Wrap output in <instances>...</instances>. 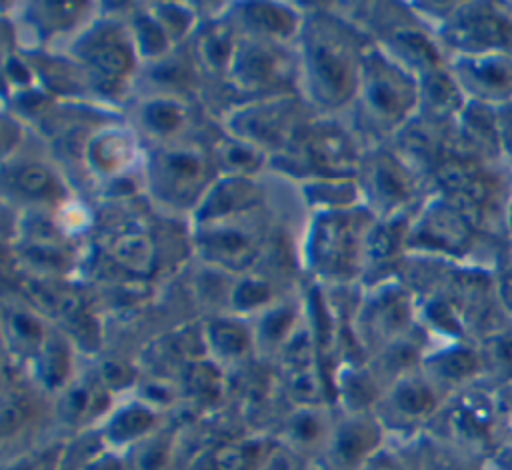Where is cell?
I'll list each match as a JSON object with an SVG mask.
<instances>
[{"instance_id": "cell-3", "label": "cell", "mask_w": 512, "mask_h": 470, "mask_svg": "<svg viewBox=\"0 0 512 470\" xmlns=\"http://www.w3.org/2000/svg\"><path fill=\"white\" fill-rule=\"evenodd\" d=\"M374 220L364 206L312 212L302 236L306 270L326 284H348L360 278L364 240Z\"/></svg>"}, {"instance_id": "cell-27", "label": "cell", "mask_w": 512, "mask_h": 470, "mask_svg": "<svg viewBox=\"0 0 512 470\" xmlns=\"http://www.w3.org/2000/svg\"><path fill=\"white\" fill-rule=\"evenodd\" d=\"M34 378L40 386L52 392H60L70 384L72 374V354L64 334L50 330L46 344L32 362Z\"/></svg>"}, {"instance_id": "cell-24", "label": "cell", "mask_w": 512, "mask_h": 470, "mask_svg": "<svg viewBox=\"0 0 512 470\" xmlns=\"http://www.w3.org/2000/svg\"><path fill=\"white\" fill-rule=\"evenodd\" d=\"M58 394V414L64 422L74 426H80L100 416L108 408L110 400V392L102 386L96 374L78 382H70Z\"/></svg>"}, {"instance_id": "cell-37", "label": "cell", "mask_w": 512, "mask_h": 470, "mask_svg": "<svg viewBox=\"0 0 512 470\" xmlns=\"http://www.w3.org/2000/svg\"><path fill=\"white\" fill-rule=\"evenodd\" d=\"M170 458V434L152 432L132 444L130 470H166Z\"/></svg>"}, {"instance_id": "cell-44", "label": "cell", "mask_w": 512, "mask_h": 470, "mask_svg": "<svg viewBox=\"0 0 512 470\" xmlns=\"http://www.w3.org/2000/svg\"><path fill=\"white\" fill-rule=\"evenodd\" d=\"M260 470H300V460L292 448H274L260 456Z\"/></svg>"}, {"instance_id": "cell-16", "label": "cell", "mask_w": 512, "mask_h": 470, "mask_svg": "<svg viewBox=\"0 0 512 470\" xmlns=\"http://www.w3.org/2000/svg\"><path fill=\"white\" fill-rule=\"evenodd\" d=\"M262 198L264 192L254 178L218 176L198 208L192 212L190 222L192 226H198L252 214L260 208Z\"/></svg>"}, {"instance_id": "cell-43", "label": "cell", "mask_w": 512, "mask_h": 470, "mask_svg": "<svg viewBox=\"0 0 512 470\" xmlns=\"http://www.w3.org/2000/svg\"><path fill=\"white\" fill-rule=\"evenodd\" d=\"M94 374L110 394L128 388L134 382V370L122 360H104Z\"/></svg>"}, {"instance_id": "cell-14", "label": "cell", "mask_w": 512, "mask_h": 470, "mask_svg": "<svg viewBox=\"0 0 512 470\" xmlns=\"http://www.w3.org/2000/svg\"><path fill=\"white\" fill-rule=\"evenodd\" d=\"M134 126L154 146L188 138L192 128V108L186 96L146 92L134 104Z\"/></svg>"}, {"instance_id": "cell-20", "label": "cell", "mask_w": 512, "mask_h": 470, "mask_svg": "<svg viewBox=\"0 0 512 470\" xmlns=\"http://www.w3.org/2000/svg\"><path fill=\"white\" fill-rule=\"evenodd\" d=\"M380 430L376 420L368 418L362 412L350 414L342 420L328 438V454L334 466L354 468L360 464L378 444Z\"/></svg>"}, {"instance_id": "cell-1", "label": "cell", "mask_w": 512, "mask_h": 470, "mask_svg": "<svg viewBox=\"0 0 512 470\" xmlns=\"http://www.w3.org/2000/svg\"><path fill=\"white\" fill-rule=\"evenodd\" d=\"M370 36L352 20L312 8L296 40L298 92L320 114L348 108L354 100Z\"/></svg>"}, {"instance_id": "cell-34", "label": "cell", "mask_w": 512, "mask_h": 470, "mask_svg": "<svg viewBox=\"0 0 512 470\" xmlns=\"http://www.w3.org/2000/svg\"><path fill=\"white\" fill-rule=\"evenodd\" d=\"M284 436L292 450L314 446L324 438L328 442L330 430L320 406H298L284 424Z\"/></svg>"}, {"instance_id": "cell-9", "label": "cell", "mask_w": 512, "mask_h": 470, "mask_svg": "<svg viewBox=\"0 0 512 470\" xmlns=\"http://www.w3.org/2000/svg\"><path fill=\"white\" fill-rule=\"evenodd\" d=\"M356 182L362 206L374 218L402 216L414 196V174L408 162L380 144L364 148Z\"/></svg>"}, {"instance_id": "cell-2", "label": "cell", "mask_w": 512, "mask_h": 470, "mask_svg": "<svg viewBox=\"0 0 512 470\" xmlns=\"http://www.w3.org/2000/svg\"><path fill=\"white\" fill-rule=\"evenodd\" d=\"M350 108L356 138L366 148L378 146L382 138L400 132L418 108V78L372 42Z\"/></svg>"}, {"instance_id": "cell-4", "label": "cell", "mask_w": 512, "mask_h": 470, "mask_svg": "<svg viewBox=\"0 0 512 470\" xmlns=\"http://www.w3.org/2000/svg\"><path fill=\"white\" fill-rule=\"evenodd\" d=\"M216 178L218 172L208 146L190 136L152 146L142 164V184L148 194L160 206L188 216L198 208Z\"/></svg>"}, {"instance_id": "cell-36", "label": "cell", "mask_w": 512, "mask_h": 470, "mask_svg": "<svg viewBox=\"0 0 512 470\" xmlns=\"http://www.w3.org/2000/svg\"><path fill=\"white\" fill-rule=\"evenodd\" d=\"M34 414V402L30 394L20 388L16 382L14 386H4L2 394V434L10 438L12 434L20 432Z\"/></svg>"}, {"instance_id": "cell-33", "label": "cell", "mask_w": 512, "mask_h": 470, "mask_svg": "<svg viewBox=\"0 0 512 470\" xmlns=\"http://www.w3.org/2000/svg\"><path fill=\"white\" fill-rule=\"evenodd\" d=\"M150 16L158 22V26L164 30L168 40L174 44H182L186 38H192L198 28V14L188 4H176V2H154L144 4Z\"/></svg>"}, {"instance_id": "cell-32", "label": "cell", "mask_w": 512, "mask_h": 470, "mask_svg": "<svg viewBox=\"0 0 512 470\" xmlns=\"http://www.w3.org/2000/svg\"><path fill=\"white\" fill-rule=\"evenodd\" d=\"M276 300L278 298L270 280L254 270L234 276V282L228 290L230 308L238 314H258Z\"/></svg>"}, {"instance_id": "cell-45", "label": "cell", "mask_w": 512, "mask_h": 470, "mask_svg": "<svg viewBox=\"0 0 512 470\" xmlns=\"http://www.w3.org/2000/svg\"><path fill=\"white\" fill-rule=\"evenodd\" d=\"M80 470H124V466L112 454H102L98 458L88 460Z\"/></svg>"}, {"instance_id": "cell-31", "label": "cell", "mask_w": 512, "mask_h": 470, "mask_svg": "<svg viewBox=\"0 0 512 470\" xmlns=\"http://www.w3.org/2000/svg\"><path fill=\"white\" fill-rule=\"evenodd\" d=\"M150 78V90L148 92H164V94H180L186 96V92L194 84V76L198 74V68L194 60H186L182 56H176L170 52L168 56L144 64Z\"/></svg>"}, {"instance_id": "cell-8", "label": "cell", "mask_w": 512, "mask_h": 470, "mask_svg": "<svg viewBox=\"0 0 512 470\" xmlns=\"http://www.w3.org/2000/svg\"><path fill=\"white\" fill-rule=\"evenodd\" d=\"M252 214L192 226L196 256L220 274L240 276L252 272L264 250V234L252 226Z\"/></svg>"}, {"instance_id": "cell-26", "label": "cell", "mask_w": 512, "mask_h": 470, "mask_svg": "<svg viewBox=\"0 0 512 470\" xmlns=\"http://www.w3.org/2000/svg\"><path fill=\"white\" fill-rule=\"evenodd\" d=\"M302 196L312 212L348 210L362 206L356 178H308L300 182Z\"/></svg>"}, {"instance_id": "cell-10", "label": "cell", "mask_w": 512, "mask_h": 470, "mask_svg": "<svg viewBox=\"0 0 512 470\" xmlns=\"http://www.w3.org/2000/svg\"><path fill=\"white\" fill-rule=\"evenodd\" d=\"M20 296L32 304L46 320L60 322L72 336L84 342L96 340V320L82 294L58 278L26 276L20 282ZM98 342V340H96Z\"/></svg>"}, {"instance_id": "cell-23", "label": "cell", "mask_w": 512, "mask_h": 470, "mask_svg": "<svg viewBox=\"0 0 512 470\" xmlns=\"http://www.w3.org/2000/svg\"><path fill=\"white\" fill-rule=\"evenodd\" d=\"M26 26L34 30L38 38H54L62 34H74V30H82L92 16L88 14L90 4H70V2H38L30 4Z\"/></svg>"}, {"instance_id": "cell-7", "label": "cell", "mask_w": 512, "mask_h": 470, "mask_svg": "<svg viewBox=\"0 0 512 470\" xmlns=\"http://www.w3.org/2000/svg\"><path fill=\"white\" fill-rule=\"evenodd\" d=\"M224 84L244 100L300 94L298 58L290 46L240 36Z\"/></svg>"}, {"instance_id": "cell-15", "label": "cell", "mask_w": 512, "mask_h": 470, "mask_svg": "<svg viewBox=\"0 0 512 470\" xmlns=\"http://www.w3.org/2000/svg\"><path fill=\"white\" fill-rule=\"evenodd\" d=\"M4 188L32 208H60L68 202L64 178L42 160H4Z\"/></svg>"}, {"instance_id": "cell-13", "label": "cell", "mask_w": 512, "mask_h": 470, "mask_svg": "<svg viewBox=\"0 0 512 470\" xmlns=\"http://www.w3.org/2000/svg\"><path fill=\"white\" fill-rule=\"evenodd\" d=\"M306 10L276 2H240L228 6V18L240 36L296 46Z\"/></svg>"}, {"instance_id": "cell-11", "label": "cell", "mask_w": 512, "mask_h": 470, "mask_svg": "<svg viewBox=\"0 0 512 470\" xmlns=\"http://www.w3.org/2000/svg\"><path fill=\"white\" fill-rule=\"evenodd\" d=\"M78 156L94 178L116 184L128 180L138 160V140L134 130L126 126L102 124L86 136Z\"/></svg>"}, {"instance_id": "cell-35", "label": "cell", "mask_w": 512, "mask_h": 470, "mask_svg": "<svg viewBox=\"0 0 512 470\" xmlns=\"http://www.w3.org/2000/svg\"><path fill=\"white\" fill-rule=\"evenodd\" d=\"M418 104L430 114H446L456 104V86L438 68L418 78Z\"/></svg>"}, {"instance_id": "cell-6", "label": "cell", "mask_w": 512, "mask_h": 470, "mask_svg": "<svg viewBox=\"0 0 512 470\" xmlns=\"http://www.w3.org/2000/svg\"><path fill=\"white\" fill-rule=\"evenodd\" d=\"M310 106L300 94H280L236 102L222 118L224 130L258 146L270 158L284 152L314 118L304 114Z\"/></svg>"}, {"instance_id": "cell-21", "label": "cell", "mask_w": 512, "mask_h": 470, "mask_svg": "<svg viewBox=\"0 0 512 470\" xmlns=\"http://www.w3.org/2000/svg\"><path fill=\"white\" fill-rule=\"evenodd\" d=\"M106 256L128 276L144 278L150 276L156 268L158 248L152 234L142 228L128 226L108 238Z\"/></svg>"}, {"instance_id": "cell-19", "label": "cell", "mask_w": 512, "mask_h": 470, "mask_svg": "<svg viewBox=\"0 0 512 470\" xmlns=\"http://www.w3.org/2000/svg\"><path fill=\"white\" fill-rule=\"evenodd\" d=\"M4 342L8 350L22 362H34L50 336L48 320L22 296L4 302L2 314Z\"/></svg>"}, {"instance_id": "cell-5", "label": "cell", "mask_w": 512, "mask_h": 470, "mask_svg": "<svg viewBox=\"0 0 512 470\" xmlns=\"http://www.w3.org/2000/svg\"><path fill=\"white\" fill-rule=\"evenodd\" d=\"M70 60L84 72L94 92L118 94L134 78L140 58L126 20L92 18L72 38Z\"/></svg>"}, {"instance_id": "cell-29", "label": "cell", "mask_w": 512, "mask_h": 470, "mask_svg": "<svg viewBox=\"0 0 512 470\" xmlns=\"http://www.w3.org/2000/svg\"><path fill=\"white\" fill-rule=\"evenodd\" d=\"M302 316L300 308L286 300H276L262 312H258V322L252 330L254 344L266 350H282L288 338L298 328Z\"/></svg>"}, {"instance_id": "cell-22", "label": "cell", "mask_w": 512, "mask_h": 470, "mask_svg": "<svg viewBox=\"0 0 512 470\" xmlns=\"http://www.w3.org/2000/svg\"><path fill=\"white\" fill-rule=\"evenodd\" d=\"M206 146L218 176L256 178V174L270 162V156L264 150L226 132L224 128Z\"/></svg>"}, {"instance_id": "cell-39", "label": "cell", "mask_w": 512, "mask_h": 470, "mask_svg": "<svg viewBox=\"0 0 512 470\" xmlns=\"http://www.w3.org/2000/svg\"><path fill=\"white\" fill-rule=\"evenodd\" d=\"M340 394L346 400V406L352 410V414L362 412L368 404L376 400V384L372 376L364 370L352 368L346 374L340 376Z\"/></svg>"}, {"instance_id": "cell-17", "label": "cell", "mask_w": 512, "mask_h": 470, "mask_svg": "<svg viewBox=\"0 0 512 470\" xmlns=\"http://www.w3.org/2000/svg\"><path fill=\"white\" fill-rule=\"evenodd\" d=\"M240 34L228 16H214L198 24L192 36V60L198 72L226 80Z\"/></svg>"}, {"instance_id": "cell-28", "label": "cell", "mask_w": 512, "mask_h": 470, "mask_svg": "<svg viewBox=\"0 0 512 470\" xmlns=\"http://www.w3.org/2000/svg\"><path fill=\"white\" fill-rule=\"evenodd\" d=\"M156 414L142 400H134L110 414L104 426V440L110 446L136 444L154 432Z\"/></svg>"}, {"instance_id": "cell-18", "label": "cell", "mask_w": 512, "mask_h": 470, "mask_svg": "<svg viewBox=\"0 0 512 470\" xmlns=\"http://www.w3.org/2000/svg\"><path fill=\"white\" fill-rule=\"evenodd\" d=\"M408 222L404 216L394 218H376L364 240L362 254V276L360 280L366 286L388 280L390 268L398 262L402 250L406 248Z\"/></svg>"}, {"instance_id": "cell-25", "label": "cell", "mask_w": 512, "mask_h": 470, "mask_svg": "<svg viewBox=\"0 0 512 470\" xmlns=\"http://www.w3.org/2000/svg\"><path fill=\"white\" fill-rule=\"evenodd\" d=\"M202 332L206 352L220 362H238L248 356L250 348L254 346L252 330L244 322L230 316L210 318Z\"/></svg>"}, {"instance_id": "cell-30", "label": "cell", "mask_w": 512, "mask_h": 470, "mask_svg": "<svg viewBox=\"0 0 512 470\" xmlns=\"http://www.w3.org/2000/svg\"><path fill=\"white\" fill-rule=\"evenodd\" d=\"M126 24H128L132 42L136 46V52H138V58L142 64L156 62V60L168 56L170 52H174V44L168 40V36L158 26V22L150 16V12L146 10L144 4L136 6L132 10Z\"/></svg>"}, {"instance_id": "cell-12", "label": "cell", "mask_w": 512, "mask_h": 470, "mask_svg": "<svg viewBox=\"0 0 512 470\" xmlns=\"http://www.w3.org/2000/svg\"><path fill=\"white\" fill-rule=\"evenodd\" d=\"M410 302L402 284L390 278L366 286V298L356 310L358 338L370 344L394 338L408 322Z\"/></svg>"}, {"instance_id": "cell-41", "label": "cell", "mask_w": 512, "mask_h": 470, "mask_svg": "<svg viewBox=\"0 0 512 470\" xmlns=\"http://www.w3.org/2000/svg\"><path fill=\"white\" fill-rule=\"evenodd\" d=\"M386 404L398 412V414H406V416H416L420 412H424L430 404V396L426 392V388L420 382L414 380H398L392 390L388 392Z\"/></svg>"}, {"instance_id": "cell-40", "label": "cell", "mask_w": 512, "mask_h": 470, "mask_svg": "<svg viewBox=\"0 0 512 470\" xmlns=\"http://www.w3.org/2000/svg\"><path fill=\"white\" fill-rule=\"evenodd\" d=\"M286 390L298 406H320L324 396V384L316 366L288 372Z\"/></svg>"}, {"instance_id": "cell-38", "label": "cell", "mask_w": 512, "mask_h": 470, "mask_svg": "<svg viewBox=\"0 0 512 470\" xmlns=\"http://www.w3.org/2000/svg\"><path fill=\"white\" fill-rule=\"evenodd\" d=\"M256 458L248 444L222 442L202 456V464L206 470H250L258 462Z\"/></svg>"}, {"instance_id": "cell-42", "label": "cell", "mask_w": 512, "mask_h": 470, "mask_svg": "<svg viewBox=\"0 0 512 470\" xmlns=\"http://www.w3.org/2000/svg\"><path fill=\"white\" fill-rule=\"evenodd\" d=\"M188 390L196 396H212L220 390V374L216 370V366L202 362V360H194L190 362V366L186 368V378H184Z\"/></svg>"}]
</instances>
